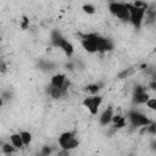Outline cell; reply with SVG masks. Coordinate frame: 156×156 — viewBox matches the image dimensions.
<instances>
[{"instance_id":"1","label":"cell","mask_w":156,"mask_h":156,"mask_svg":"<svg viewBox=\"0 0 156 156\" xmlns=\"http://www.w3.org/2000/svg\"><path fill=\"white\" fill-rule=\"evenodd\" d=\"M127 7L129 10V21L132 22V24L135 28H140L144 18H145V13L146 10L145 7H136L133 5V2H127Z\"/></svg>"},{"instance_id":"2","label":"cell","mask_w":156,"mask_h":156,"mask_svg":"<svg viewBox=\"0 0 156 156\" xmlns=\"http://www.w3.org/2000/svg\"><path fill=\"white\" fill-rule=\"evenodd\" d=\"M58 145L61 146L62 150L71 151L79 145V141L74 132H65L58 136Z\"/></svg>"},{"instance_id":"3","label":"cell","mask_w":156,"mask_h":156,"mask_svg":"<svg viewBox=\"0 0 156 156\" xmlns=\"http://www.w3.org/2000/svg\"><path fill=\"white\" fill-rule=\"evenodd\" d=\"M108 10L115 17L119 18L121 21H129V10L127 7V4H124V2H110Z\"/></svg>"},{"instance_id":"4","label":"cell","mask_w":156,"mask_h":156,"mask_svg":"<svg viewBox=\"0 0 156 156\" xmlns=\"http://www.w3.org/2000/svg\"><path fill=\"white\" fill-rule=\"evenodd\" d=\"M128 119H129L130 124H132L133 127H135V128H139V127H147V126L151 124V121H150L144 113H141V112H139V111H135V110L129 111V113H128Z\"/></svg>"},{"instance_id":"5","label":"cell","mask_w":156,"mask_h":156,"mask_svg":"<svg viewBox=\"0 0 156 156\" xmlns=\"http://www.w3.org/2000/svg\"><path fill=\"white\" fill-rule=\"evenodd\" d=\"M80 43L82 46L85 51L88 52H96L98 51V45H96V39L98 34L95 33H89V34H80Z\"/></svg>"},{"instance_id":"6","label":"cell","mask_w":156,"mask_h":156,"mask_svg":"<svg viewBox=\"0 0 156 156\" xmlns=\"http://www.w3.org/2000/svg\"><path fill=\"white\" fill-rule=\"evenodd\" d=\"M102 102V96L101 95H91V96H88L83 100V106L88 108V111L95 116L98 115L99 112V107Z\"/></svg>"},{"instance_id":"7","label":"cell","mask_w":156,"mask_h":156,"mask_svg":"<svg viewBox=\"0 0 156 156\" xmlns=\"http://www.w3.org/2000/svg\"><path fill=\"white\" fill-rule=\"evenodd\" d=\"M149 99H150V96L146 93V89L144 87H140V85L135 87L134 95H133V102L134 104H146Z\"/></svg>"},{"instance_id":"8","label":"cell","mask_w":156,"mask_h":156,"mask_svg":"<svg viewBox=\"0 0 156 156\" xmlns=\"http://www.w3.org/2000/svg\"><path fill=\"white\" fill-rule=\"evenodd\" d=\"M96 45H98V51L99 52H105V51H110L113 49L112 41L107 38H104L101 35H98L96 39Z\"/></svg>"},{"instance_id":"9","label":"cell","mask_w":156,"mask_h":156,"mask_svg":"<svg viewBox=\"0 0 156 156\" xmlns=\"http://www.w3.org/2000/svg\"><path fill=\"white\" fill-rule=\"evenodd\" d=\"M113 108L111 107V106H108L102 113H101V116H100V118H99V121H100V124H102V126H108L110 123H112V118H113Z\"/></svg>"},{"instance_id":"10","label":"cell","mask_w":156,"mask_h":156,"mask_svg":"<svg viewBox=\"0 0 156 156\" xmlns=\"http://www.w3.org/2000/svg\"><path fill=\"white\" fill-rule=\"evenodd\" d=\"M66 80H67L66 76L62 74V73H58V74H55V76L51 77L50 84H51L52 87H56V88H62V87L65 85Z\"/></svg>"},{"instance_id":"11","label":"cell","mask_w":156,"mask_h":156,"mask_svg":"<svg viewBox=\"0 0 156 156\" xmlns=\"http://www.w3.org/2000/svg\"><path fill=\"white\" fill-rule=\"evenodd\" d=\"M58 48L67 55V56H71L73 52H74V48H73V45H72V43L71 41H68L66 38H63L62 39V41L60 43V45H58Z\"/></svg>"},{"instance_id":"12","label":"cell","mask_w":156,"mask_h":156,"mask_svg":"<svg viewBox=\"0 0 156 156\" xmlns=\"http://www.w3.org/2000/svg\"><path fill=\"white\" fill-rule=\"evenodd\" d=\"M46 91H48V94H49L52 99H60L62 95L66 94V91H65L62 88H56V87H52L51 84L48 87Z\"/></svg>"},{"instance_id":"13","label":"cell","mask_w":156,"mask_h":156,"mask_svg":"<svg viewBox=\"0 0 156 156\" xmlns=\"http://www.w3.org/2000/svg\"><path fill=\"white\" fill-rule=\"evenodd\" d=\"M10 141H11V144H12L16 149H21V147L24 146L23 140H22L20 133H13V134H11V135H10Z\"/></svg>"},{"instance_id":"14","label":"cell","mask_w":156,"mask_h":156,"mask_svg":"<svg viewBox=\"0 0 156 156\" xmlns=\"http://www.w3.org/2000/svg\"><path fill=\"white\" fill-rule=\"evenodd\" d=\"M112 123H113V127L115 128L119 129V128L126 127L127 121H126V117H122L121 115H115L113 118H112Z\"/></svg>"},{"instance_id":"15","label":"cell","mask_w":156,"mask_h":156,"mask_svg":"<svg viewBox=\"0 0 156 156\" xmlns=\"http://www.w3.org/2000/svg\"><path fill=\"white\" fill-rule=\"evenodd\" d=\"M62 39H63V37L60 34V32H57V30H54L52 32V34H51V43H52L54 46L58 48V45L62 41Z\"/></svg>"},{"instance_id":"16","label":"cell","mask_w":156,"mask_h":156,"mask_svg":"<svg viewBox=\"0 0 156 156\" xmlns=\"http://www.w3.org/2000/svg\"><path fill=\"white\" fill-rule=\"evenodd\" d=\"M20 134H21V138L23 140V144L24 145H29L30 141H32V134L29 132H27V130H21Z\"/></svg>"},{"instance_id":"17","label":"cell","mask_w":156,"mask_h":156,"mask_svg":"<svg viewBox=\"0 0 156 156\" xmlns=\"http://www.w3.org/2000/svg\"><path fill=\"white\" fill-rule=\"evenodd\" d=\"M15 150H16V147H15L12 144L6 143V144H4V145H2V152H4V154H6V155H11V154H13V152H15Z\"/></svg>"},{"instance_id":"18","label":"cell","mask_w":156,"mask_h":156,"mask_svg":"<svg viewBox=\"0 0 156 156\" xmlns=\"http://www.w3.org/2000/svg\"><path fill=\"white\" fill-rule=\"evenodd\" d=\"M39 66H40L41 69H45V71H51V69H54V67H55L54 63L48 62V61H40Z\"/></svg>"},{"instance_id":"19","label":"cell","mask_w":156,"mask_h":156,"mask_svg":"<svg viewBox=\"0 0 156 156\" xmlns=\"http://www.w3.org/2000/svg\"><path fill=\"white\" fill-rule=\"evenodd\" d=\"M83 11L85 12V13H88V15H93V13H95V6L94 5H91V4H85V5H83Z\"/></svg>"},{"instance_id":"20","label":"cell","mask_w":156,"mask_h":156,"mask_svg":"<svg viewBox=\"0 0 156 156\" xmlns=\"http://www.w3.org/2000/svg\"><path fill=\"white\" fill-rule=\"evenodd\" d=\"M87 89H88V91H90L93 95H98V93H99V90H100V87H99L98 84H90V85L87 87Z\"/></svg>"},{"instance_id":"21","label":"cell","mask_w":156,"mask_h":156,"mask_svg":"<svg viewBox=\"0 0 156 156\" xmlns=\"http://www.w3.org/2000/svg\"><path fill=\"white\" fill-rule=\"evenodd\" d=\"M145 105L147 106V108H150L152 111H156V98H150Z\"/></svg>"},{"instance_id":"22","label":"cell","mask_w":156,"mask_h":156,"mask_svg":"<svg viewBox=\"0 0 156 156\" xmlns=\"http://www.w3.org/2000/svg\"><path fill=\"white\" fill-rule=\"evenodd\" d=\"M51 154V149L49 146H43L40 151V156H49Z\"/></svg>"},{"instance_id":"23","label":"cell","mask_w":156,"mask_h":156,"mask_svg":"<svg viewBox=\"0 0 156 156\" xmlns=\"http://www.w3.org/2000/svg\"><path fill=\"white\" fill-rule=\"evenodd\" d=\"M28 23H29V20H28V18L24 16V17H23V22H22V26H21V27H22V29H27V27H28Z\"/></svg>"},{"instance_id":"24","label":"cell","mask_w":156,"mask_h":156,"mask_svg":"<svg viewBox=\"0 0 156 156\" xmlns=\"http://www.w3.org/2000/svg\"><path fill=\"white\" fill-rule=\"evenodd\" d=\"M149 88H150L151 90L156 91V80H151V82H150V84H149Z\"/></svg>"},{"instance_id":"25","label":"cell","mask_w":156,"mask_h":156,"mask_svg":"<svg viewBox=\"0 0 156 156\" xmlns=\"http://www.w3.org/2000/svg\"><path fill=\"white\" fill-rule=\"evenodd\" d=\"M57 156H69V151H67V150H62V149H61V151L58 152Z\"/></svg>"},{"instance_id":"26","label":"cell","mask_w":156,"mask_h":156,"mask_svg":"<svg viewBox=\"0 0 156 156\" xmlns=\"http://www.w3.org/2000/svg\"><path fill=\"white\" fill-rule=\"evenodd\" d=\"M5 71H6V65H5V62L2 61V62H1V72L5 73Z\"/></svg>"},{"instance_id":"27","label":"cell","mask_w":156,"mask_h":156,"mask_svg":"<svg viewBox=\"0 0 156 156\" xmlns=\"http://www.w3.org/2000/svg\"><path fill=\"white\" fill-rule=\"evenodd\" d=\"M151 146H152V149H154V150H156V143H152V144H151Z\"/></svg>"},{"instance_id":"28","label":"cell","mask_w":156,"mask_h":156,"mask_svg":"<svg viewBox=\"0 0 156 156\" xmlns=\"http://www.w3.org/2000/svg\"><path fill=\"white\" fill-rule=\"evenodd\" d=\"M152 80H156V72L152 74Z\"/></svg>"},{"instance_id":"29","label":"cell","mask_w":156,"mask_h":156,"mask_svg":"<svg viewBox=\"0 0 156 156\" xmlns=\"http://www.w3.org/2000/svg\"><path fill=\"white\" fill-rule=\"evenodd\" d=\"M155 124H156V122H155Z\"/></svg>"}]
</instances>
